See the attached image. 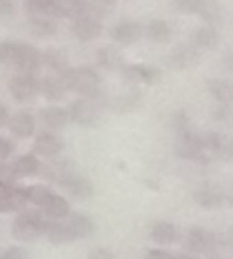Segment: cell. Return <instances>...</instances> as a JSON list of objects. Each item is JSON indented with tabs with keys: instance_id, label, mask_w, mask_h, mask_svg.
Segmentation results:
<instances>
[{
	"instance_id": "1",
	"label": "cell",
	"mask_w": 233,
	"mask_h": 259,
	"mask_svg": "<svg viewBox=\"0 0 233 259\" xmlns=\"http://www.w3.org/2000/svg\"><path fill=\"white\" fill-rule=\"evenodd\" d=\"M52 224V219L37 210H25L16 215L11 226V233L18 242H30L46 235Z\"/></svg>"
},
{
	"instance_id": "2",
	"label": "cell",
	"mask_w": 233,
	"mask_h": 259,
	"mask_svg": "<svg viewBox=\"0 0 233 259\" xmlns=\"http://www.w3.org/2000/svg\"><path fill=\"white\" fill-rule=\"evenodd\" d=\"M57 185H60L69 196L76 199H89L94 194V185L87 177L80 175L78 171L72 167V164H69V167L65 169V173L62 175L60 182Z\"/></svg>"
},
{
	"instance_id": "3",
	"label": "cell",
	"mask_w": 233,
	"mask_h": 259,
	"mask_svg": "<svg viewBox=\"0 0 233 259\" xmlns=\"http://www.w3.org/2000/svg\"><path fill=\"white\" fill-rule=\"evenodd\" d=\"M187 249L192 252V256L196 254H203V256H209L214 249H216L217 236L214 233L207 231L205 228H191L187 233Z\"/></svg>"
},
{
	"instance_id": "4",
	"label": "cell",
	"mask_w": 233,
	"mask_h": 259,
	"mask_svg": "<svg viewBox=\"0 0 233 259\" xmlns=\"http://www.w3.org/2000/svg\"><path fill=\"white\" fill-rule=\"evenodd\" d=\"M39 87H41V81H37L32 74H18L11 79L9 92L18 103H28L41 90Z\"/></svg>"
},
{
	"instance_id": "5",
	"label": "cell",
	"mask_w": 233,
	"mask_h": 259,
	"mask_svg": "<svg viewBox=\"0 0 233 259\" xmlns=\"http://www.w3.org/2000/svg\"><path fill=\"white\" fill-rule=\"evenodd\" d=\"M97 106L94 101L89 99H78L74 101L71 106H69L67 113H69V118L76 123V125H82V127H92L96 125L97 122Z\"/></svg>"
},
{
	"instance_id": "6",
	"label": "cell",
	"mask_w": 233,
	"mask_h": 259,
	"mask_svg": "<svg viewBox=\"0 0 233 259\" xmlns=\"http://www.w3.org/2000/svg\"><path fill=\"white\" fill-rule=\"evenodd\" d=\"M28 203L27 187H2L0 185V211L2 213H11V211L23 210Z\"/></svg>"
},
{
	"instance_id": "7",
	"label": "cell",
	"mask_w": 233,
	"mask_h": 259,
	"mask_svg": "<svg viewBox=\"0 0 233 259\" xmlns=\"http://www.w3.org/2000/svg\"><path fill=\"white\" fill-rule=\"evenodd\" d=\"M192 199L196 205L202 208H209V210H216V208L226 206V191L216 187V185H202L192 192Z\"/></svg>"
},
{
	"instance_id": "8",
	"label": "cell",
	"mask_w": 233,
	"mask_h": 259,
	"mask_svg": "<svg viewBox=\"0 0 233 259\" xmlns=\"http://www.w3.org/2000/svg\"><path fill=\"white\" fill-rule=\"evenodd\" d=\"M200 52L198 48L191 45H180L170 53L168 57V65L172 69H177V71H182V69H189L192 65H196L200 62Z\"/></svg>"
},
{
	"instance_id": "9",
	"label": "cell",
	"mask_w": 233,
	"mask_h": 259,
	"mask_svg": "<svg viewBox=\"0 0 233 259\" xmlns=\"http://www.w3.org/2000/svg\"><path fill=\"white\" fill-rule=\"evenodd\" d=\"M64 224L67 226V231L71 235V240L87 238L96 231V222L83 213H71L67 219H64Z\"/></svg>"
},
{
	"instance_id": "10",
	"label": "cell",
	"mask_w": 233,
	"mask_h": 259,
	"mask_svg": "<svg viewBox=\"0 0 233 259\" xmlns=\"http://www.w3.org/2000/svg\"><path fill=\"white\" fill-rule=\"evenodd\" d=\"M41 62H43V55L39 53L34 46L18 42L16 57H14V65H18L25 74H32V72L39 67Z\"/></svg>"
},
{
	"instance_id": "11",
	"label": "cell",
	"mask_w": 233,
	"mask_h": 259,
	"mask_svg": "<svg viewBox=\"0 0 233 259\" xmlns=\"http://www.w3.org/2000/svg\"><path fill=\"white\" fill-rule=\"evenodd\" d=\"M74 90L82 96L94 97L99 92V76L89 67L76 69V87Z\"/></svg>"
},
{
	"instance_id": "12",
	"label": "cell",
	"mask_w": 233,
	"mask_h": 259,
	"mask_svg": "<svg viewBox=\"0 0 233 259\" xmlns=\"http://www.w3.org/2000/svg\"><path fill=\"white\" fill-rule=\"evenodd\" d=\"M141 35H143V28H141V25L136 23V21H124V23H119L113 30H111L113 41L122 46L134 45Z\"/></svg>"
},
{
	"instance_id": "13",
	"label": "cell",
	"mask_w": 233,
	"mask_h": 259,
	"mask_svg": "<svg viewBox=\"0 0 233 259\" xmlns=\"http://www.w3.org/2000/svg\"><path fill=\"white\" fill-rule=\"evenodd\" d=\"M62 141L58 140L55 134L52 133H43L35 138L34 141V154L46 157V159H53L62 152Z\"/></svg>"
},
{
	"instance_id": "14",
	"label": "cell",
	"mask_w": 233,
	"mask_h": 259,
	"mask_svg": "<svg viewBox=\"0 0 233 259\" xmlns=\"http://www.w3.org/2000/svg\"><path fill=\"white\" fill-rule=\"evenodd\" d=\"M180 233H178V228L172 222L166 221H158L152 224L150 228V238L154 240L159 245H172L178 240Z\"/></svg>"
},
{
	"instance_id": "15",
	"label": "cell",
	"mask_w": 233,
	"mask_h": 259,
	"mask_svg": "<svg viewBox=\"0 0 233 259\" xmlns=\"http://www.w3.org/2000/svg\"><path fill=\"white\" fill-rule=\"evenodd\" d=\"M124 76L129 81H143L147 85H154L161 78V72L158 67H150V65H127L124 69Z\"/></svg>"
},
{
	"instance_id": "16",
	"label": "cell",
	"mask_w": 233,
	"mask_h": 259,
	"mask_svg": "<svg viewBox=\"0 0 233 259\" xmlns=\"http://www.w3.org/2000/svg\"><path fill=\"white\" fill-rule=\"evenodd\" d=\"M72 32H74V35L80 41H92V39L99 37L101 23L94 16H83L74 21Z\"/></svg>"
},
{
	"instance_id": "17",
	"label": "cell",
	"mask_w": 233,
	"mask_h": 259,
	"mask_svg": "<svg viewBox=\"0 0 233 259\" xmlns=\"http://www.w3.org/2000/svg\"><path fill=\"white\" fill-rule=\"evenodd\" d=\"M7 127H9L11 133H13L16 138H28L34 134L35 120L30 113L20 111V113H16V115L11 116V122Z\"/></svg>"
},
{
	"instance_id": "18",
	"label": "cell",
	"mask_w": 233,
	"mask_h": 259,
	"mask_svg": "<svg viewBox=\"0 0 233 259\" xmlns=\"http://www.w3.org/2000/svg\"><path fill=\"white\" fill-rule=\"evenodd\" d=\"M13 169L18 178H27V177H35V175L41 173L43 166L34 154H25L14 160Z\"/></svg>"
},
{
	"instance_id": "19",
	"label": "cell",
	"mask_w": 233,
	"mask_h": 259,
	"mask_svg": "<svg viewBox=\"0 0 233 259\" xmlns=\"http://www.w3.org/2000/svg\"><path fill=\"white\" fill-rule=\"evenodd\" d=\"M27 11L30 18L62 16L57 0H27Z\"/></svg>"
},
{
	"instance_id": "20",
	"label": "cell",
	"mask_w": 233,
	"mask_h": 259,
	"mask_svg": "<svg viewBox=\"0 0 233 259\" xmlns=\"http://www.w3.org/2000/svg\"><path fill=\"white\" fill-rule=\"evenodd\" d=\"M43 213L48 219H52V221H64V219H67L69 215H71L69 213L67 199L58 194H53V198L46 203L45 208H43Z\"/></svg>"
},
{
	"instance_id": "21",
	"label": "cell",
	"mask_w": 233,
	"mask_h": 259,
	"mask_svg": "<svg viewBox=\"0 0 233 259\" xmlns=\"http://www.w3.org/2000/svg\"><path fill=\"white\" fill-rule=\"evenodd\" d=\"M41 120L50 129H62L67 123L69 113L65 109L58 108V106H50V108H45L41 111Z\"/></svg>"
},
{
	"instance_id": "22",
	"label": "cell",
	"mask_w": 233,
	"mask_h": 259,
	"mask_svg": "<svg viewBox=\"0 0 233 259\" xmlns=\"http://www.w3.org/2000/svg\"><path fill=\"white\" fill-rule=\"evenodd\" d=\"M209 90L219 104L233 106V81H224V79H210Z\"/></svg>"
},
{
	"instance_id": "23",
	"label": "cell",
	"mask_w": 233,
	"mask_h": 259,
	"mask_svg": "<svg viewBox=\"0 0 233 259\" xmlns=\"http://www.w3.org/2000/svg\"><path fill=\"white\" fill-rule=\"evenodd\" d=\"M58 9H60L62 16L72 18V20H80L83 16H89V4L85 0H57Z\"/></svg>"
},
{
	"instance_id": "24",
	"label": "cell",
	"mask_w": 233,
	"mask_h": 259,
	"mask_svg": "<svg viewBox=\"0 0 233 259\" xmlns=\"http://www.w3.org/2000/svg\"><path fill=\"white\" fill-rule=\"evenodd\" d=\"M43 64L52 69V71H57L58 74V72H62L64 69L69 67L67 53L60 48H48L43 53Z\"/></svg>"
},
{
	"instance_id": "25",
	"label": "cell",
	"mask_w": 233,
	"mask_h": 259,
	"mask_svg": "<svg viewBox=\"0 0 233 259\" xmlns=\"http://www.w3.org/2000/svg\"><path fill=\"white\" fill-rule=\"evenodd\" d=\"M97 62L103 69L106 71H115V69L120 67L122 64V55L119 53V50L113 48V46H104L97 52Z\"/></svg>"
},
{
	"instance_id": "26",
	"label": "cell",
	"mask_w": 233,
	"mask_h": 259,
	"mask_svg": "<svg viewBox=\"0 0 233 259\" xmlns=\"http://www.w3.org/2000/svg\"><path fill=\"white\" fill-rule=\"evenodd\" d=\"M53 194H55V192H53L48 185L35 184V185H28V187H27L28 203H32V205H35L39 208H45L46 203L53 198Z\"/></svg>"
},
{
	"instance_id": "27",
	"label": "cell",
	"mask_w": 233,
	"mask_h": 259,
	"mask_svg": "<svg viewBox=\"0 0 233 259\" xmlns=\"http://www.w3.org/2000/svg\"><path fill=\"white\" fill-rule=\"evenodd\" d=\"M145 35H147L150 41L156 42H165L170 39L172 35V28L166 21L163 20H152L150 23L147 25V30H145Z\"/></svg>"
},
{
	"instance_id": "28",
	"label": "cell",
	"mask_w": 233,
	"mask_h": 259,
	"mask_svg": "<svg viewBox=\"0 0 233 259\" xmlns=\"http://www.w3.org/2000/svg\"><path fill=\"white\" fill-rule=\"evenodd\" d=\"M219 42V35L217 32L214 30V27H202L195 32V45L196 46H202V48L207 50H214Z\"/></svg>"
},
{
	"instance_id": "29",
	"label": "cell",
	"mask_w": 233,
	"mask_h": 259,
	"mask_svg": "<svg viewBox=\"0 0 233 259\" xmlns=\"http://www.w3.org/2000/svg\"><path fill=\"white\" fill-rule=\"evenodd\" d=\"M30 30L39 37H50L57 32V25L53 18H30Z\"/></svg>"
},
{
	"instance_id": "30",
	"label": "cell",
	"mask_w": 233,
	"mask_h": 259,
	"mask_svg": "<svg viewBox=\"0 0 233 259\" xmlns=\"http://www.w3.org/2000/svg\"><path fill=\"white\" fill-rule=\"evenodd\" d=\"M41 94L46 97L48 101H58L62 99V96H64V87L60 85V81H58V78H52V76H48V78L41 79Z\"/></svg>"
},
{
	"instance_id": "31",
	"label": "cell",
	"mask_w": 233,
	"mask_h": 259,
	"mask_svg": "<svg viewBox=\"0 0 233 259\" xmlns=\"http://www.w3.org/2000/svg\"><path fill=\"white\" fill-rule=\"evenodd\" d=\"M200 14H202L203 20L209 23V27L217 25L221 21V11H219V6H217L216 0H203V6H202Z\"/></svg>"
},
{
	"instance_id": "32",
	"label": "cell",
	"mask_w": 233,
	"mask_h": 259,
	"mask_svg": "<svg viewBox=\"0 0 233 259\" xmlns=\"http://www.w3.org/2000/svg\"><path fill=\"white\" fill-rule=\"evenodd\" d=\"M115 7V0H90L89 2V13L94 18H104L111 14Z\"/></svg>"
},
{
	"instance_id": "33",
	"label": "cell",
	"mask_w": 233,
	"mask_h": 259,
	"mask_svg": "<svg viewBox=\"0 0 233 259\" xmlns=\"http://www.w3.org/2000/svg\"><path fill=\"white\" fill-rule=\"evenodd\" d=\"M214 120L226 127H233V106L228 104H219L214 109Z\"/></svg>"
},
{
	"instance_id": "34",
	"label": "cell",
	"mask_w": 233,
	"mask_h": 259,
	"mask_svg": "<svg viewBox=\"0 0 233 259\" xmlns=\"http://www.w3.org/2000/svg\"><path fill=\"white\" fill-rule=\"evenodd\" d=\"M203 6V0H173V7L175 11L184 14H192V13H200Z\"/></svg>"
},
{
	"instance_id": "35",
	"label": "cell",
	"mask_w": 233,
	"mask_h": 259,
	"mask_svg": "<svg viewBox=\"0 0 233 259\" xmlns=\"http://www.w3.org/2000/svg\"><path fill=\"white\" fill-rule=\"evenodd\" d=\"M138 104H140V92H129L124 97H120L119 103H116V108L120 111H133Z\"/></svg>"
},
{
	"instance_id": "36",
	"label": "cell",
	"mask_w": 233,
	"mask_h": 259,
	"mask_svg": "<svg viewBox=\"0 0 233 259\" xmlns=\"http://www.w3.org/2000/svg\"><path fill=\"white\" fill-rule=\"evenodd\" d=\"M16 173L13 169V164H6L2 162L0 166V185L2 187H14V182H16Z\"/></svg>"
},
{
	"instance_id": "37",
	"label": "cell",
	"mask_w": 233,
	"mask_h": 259,
	"mask_svg": "<svg viewBox=\"0 0 233 259\" xmlns=\"http://www.w3.org/2000/svg\"><path fill=\"white\" fill-rule=\"evenodd\" d=\"M58 81H60V85L64 87V90H74L76 87V69H64L62 72H58L57 74Z\"/></svg>"
},
{
	"instance_id": "38",
	"label": "cell",
	"mask_w": 233,
	"mask_h": 259,
	"mask_svg": "<svg viewBox=\"0 0 233 259\" xmlns=\"http://www.w3.org/2000/svg\"><path fill=\"white\" fill-rule=\"evenodd\" d=\"M172 125L175 129V133H177V136H178V134H184V133H187V131L192 129L191 122H189V118H187V115H185V113H175L173 118H172Z\"/></svg>"
},
{
	"instance_id": "39",
	"label": "cell",
	"mask_w": 233,
	"mask_h": 259,
	"mask_svg": "<svg viewBox=\"0 0 233 259\" xmlns=\"http://www.w3.org/2000/svg\"><path fill=\"white\" fill-rule=\"evenodd\" d=\"M16 50H18V42L4 41L2 46H0V58H2V62H6V64H14Z\"/></svg>"
},
{
	"instance_id": "40",
	"label": "cell",
	"mask_w": 233,
	"mask_h": 259,
	"mask_svg": "<svg viewBox=\"0 0 233 259\" xmlns=\"http://www.w3.org/2000/svg\"><path fill=\"white\" fill-rule=\"evenodd\" d=\"M0 259H30V257H28V252L23 249V247L13 245V247H9V249L4 250Z\"/></svg>"
},
{
	"instance_id": "41",
	"label": "cell",
	"mask_w": 233,
	"mask_h": 259,
	"mask_svg": "<svg viewBox=\"0 0 233 259\" xmlns=\"http://www.w3.org/2000/svg\"><path fill=\"white\" fill-rule=\"evenodd\" d=\"M13 152H14V143H13V141L7 140V138H2V140H0V159H2V162L6 159H9Z\"/></svg>"
},
{
	"instance_id": "42",
	"label": "cell",
	"mask_w": 233,
	"mask_h": 259,
	"mask_svg": "<svg viewBox=\"0 0 233 259\" xmlns=\"http://www.w3.org/2000/svg\"><path fill=\"white\" fill-rule=\"evenodd\" d=\"M145 259H175V256L165 249H150L145 254Z\"/></svg>"
},
{
	"instance_id": "43",
	"label": "cell",
	"mask_w": 233,
	"mask_h": 259,
	"mask_svg": "<svg viewBox=\"0 0 233 259\" xmlns=\"http://www.w3.org/2000/svg\"><path fill=\"white\" fill-rule=\"evenodd\" d=\"M89 259H115V256L110 250L103 249V247H97V249H94L92 252L89 254Z\"/></svg>"
},
{
	"instance_id": "44",
	"label": "cell",
	"mask_w": 233,
	"mask_h": 259,
	"mask_svg": "<svg viewBox=\"0 0 233 259\" xmlns=\"http://www.w3.org/2000/svg\"><path fill=\"white\" fill-rule=\"evenodd\" d=\"M0 11H2V16H9L13 14L14 6H13V0H0Z\"/></svg>"
},
{
	"instance_id": "45",
	"label": "cell",
	"mask_w": 233,
	"mask_h": 259,
	"mask_svg": "<svg viewBox=\"0 0 233 259\" xmlns=\"http://www.w3.org/2000/svg\"><path fill=\"white\" fill-rule=\"evenodd\" d=\"M11 122V116L9 113H7V108L6 106H0V125H9Z\"/></svg>"
},
{
	"instance_id": "46",
	"label": "cell",
	"mask_w": 233,
	"mask_h": 259,
	"mask_svg": "<svg viewBox=\"0 0 233 259\" xmlns=\"http://www.w3.org/2000/svg\"><path fill=\"white\" fill-rule=\"evenodd\" d=\"M223 65H224V69H226V71L233 72V52H230L226 57L223 58Z\"/></svg>"
},
{
	"instance_id": "47",
	"label": "cell",
	"mask_w": 233,
	"mask_h": 259,
	"mask_svg": "<svg viewBox=\"0 0 233 259\" xmlns=\"http://www.w3.org/2000/svg\"><path fill=\"white\" fill-rule=\"evenodd\" d=\"M175 259H200V257L191 256V254H178V256H175Z\"/></svg>"
}]
</instances>
